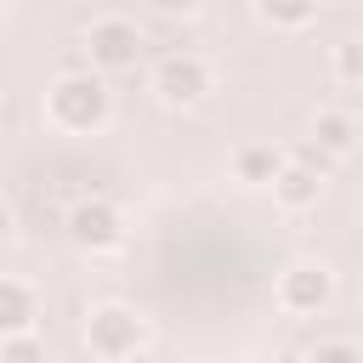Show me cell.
Masks as SVG:
<instances>
[{"label": "cell", "instance_id": "obj_14", "mask_svg": "<svg viewBox=\"0 0 363 363\" xmlns=\"http://www.w3.org/2000/svg\"><path fill=\"white\" fill-rule=\"evenodd\" d=\"M306 363H363V340H352V335H335V340H318Z\"/></svg>", "mask_w": 363, "mask_h": 363}, {"label": "cell", "instance_id": "obj_7", "mask_svg": "<svg viewBox=\"0 0 363 363\" xmlns=\"http://www.w3.org/2000/svg\"><path fill=\"white\" fill-rule=\"evenodd\" d=\"M267 193H272V204H278L284 216H306V210H318V199H323V176L306 170V164H295V159H284V170H278V182H272Z\"/></svg>", "mask_w": 363, "mask_h": 363}, {"label": "cell", "instance_id": "obj_6", "mask_svg": "<svg viewBox=\"0 0 363 363\" xmlns=\"http://www.w3.org/2000/svg\"><path fill=\"white\" fill-rule=\"evenodd\" d=\"M125 233H130L125 210H119L113 199H102V193L79 199V204L68 210V238H74V250H85V255H108V250H119Z\"/></svg>", "mask_w": 363, "mask_h": 363}, {"label": "cell", "instance_id": "obj_12", "mask_svg": "<svg viewBox=\"0 0 363 363\" xmlns=\"http://www.w3.org/2000/svg\"><path fill=\"white\" fill-rule=\"evenodd\" d=\"M329 74H335L340 85H363V40H340V45L329 51Z\"/></svg>", "mask_w": 363, "mask_h": 363}, {"label": "cell", "instance_id": "obj_11", "mask_svg": "<svg viewBox=\"0 0 363 363\" xmlns=\"http://www.w3.org/2000/svg\"><path fill=\"white\" fill-rule=\"evenodd\" d=\"M261 28H272V34H301V28H312L318 23V6H278V0H255V11H250Z\"/></svg>", "mask_w": 363, "mask_h": 363}, {"label": "cell", "instance_id": "obj_1", "mask_svg": "<svg viewBox=\"0 0 363 363\" xmlns=\"http://www.w3.org/2000/svg\"><path fill=\"white\" fill-rule=\"evenodd\" d=\"M45 125L62 130V136H102L108 119H113V91L102 74L91 68H68L45 85Z\"/></svg>", "mask_w": 363, "mask_h": 363}, {"label": "cell", "instance_id": "obj_9", "mask_svg": "<svg viewBox=\"0 0 363 363\" xmlns=\"http://www.w3.org/2000/svg\"><path fill=\"white\" fill-rule=\"evenodd\" d=\"M227 170H233L238 187H272L278 170H284V153H278L272 142H238L233 159H227Z\"/></svg>", "mask_w": 363, "mask_h": 363}, {"label": "cell", "instance_id": "obj_15", "mask_svg": "<svg viewBox=\"0 0 363 363\" xmlns=\"http://www.w3.org/2000/svg\"><path fill=\"white\" fill-rule=\"evenodd\" d=\"M17 238V216H11V204H0V250Z\"/></svg>", "mask_w": 363, "mask_h": 363}, {"label": "cell", "instance_id": "obj_13", "mask_svg": "<svg viewBox=\"0 0 363 363\" xmlns=\"http://www.w3.org/2000/svg\"><path fill=\"white\" fill-rule=\"evenodd\" d=\"M0 363H51V346L40 335H17V340H0Z\"/></svg>", "mask_w": 363, "mask_h": 363}, {"label": "cell", "instance_id": "obj_16", "mask_svg": "<svg viewBox=\"0 0 363 363\" xmlns=\"http://www.w3.org/2000/svg\"><path fill=\"white\" fill-rule=\"evenodd\" d=\"M0 28H6V6H0Z\"/></svg>", "mask_w": 363, "mask_h": 363}, {"label": "cell", "instance_id": "obj_2", "mask_svg": "<svg viewBox=\"0 0 363 363\" xmlns=\"http://www.w3.org/2000/svg\"><path fill=\"white\" fill-rule=\"evenodd\" d=\"M147 312L130 306V301H96L79 323V340L96 363H130L142 346H147Z\"/></svg>", "mask_w": 363, "mask_h": 363}, {"label": "cell", "instance_id": "obj_4", "mask_svg": "<svg viewBox=\"0 0 363 363\" xmlns=\"http://www.w3.org/2000/svg\"><path fill=\"white\" fill-rule=\"evenodd\" d=\"M329 301H335V267L318 261V255L289 261L272 284V306L284 318H318V312H329Z\"/></svg>", "mask_w": 363, "mask_h": 363}, {"label": "cell", "instance_id": "obj_3", "mask_svg": "<svg viewBox=\"0 0 363 363\" xmlns=\"http://www.w3.org/2000/svg\"><path fill=\"white\" fill-rule=\"evenodd\" d=\"M142 51H147V34H142L136 17H125V11H102V17L85 23V57H91V74H125V68L142 62Z\"/></svg>", "mask_w": 363, "mask_h": 363}, {"label": "cell", "instance_id": "obj_5", "mask_svg": "<svg viewBox=\"0 0 363 363\" xmlns=\"http://www.w3.org/2000/svg\"><path fill=\"white\" fill-rule=\"evenodd\" d=\"M210 91H216V68L199 57V51H164L159 62H153V96L164 102V108H204L210 102Z\"/></svg>", "mask_w": 363, "mask_h": 363}, {"label": "cell", "instance_id": "obj_8", "mask_svg": "<svg viewBox=\"0 0 363 363\" xmlns=\"http://www.w3.org/2000/svg\"><path fill=\"white\" fill-rule=\"evenodd\" d=\"M323 159H352L357 153V142H363V125L346 113V108H318V119H312V136H306Z\"/></svg>", "mask_w": 363, "mask_h": 363}, {"label": "cell", "instance_id": "obj_10", "mask_svg": "<svg viewBox=\"0 0 363 363\" xmlns=\"http://www.w3.org/2000/svg\"><path fill=\"white\" fill-rule=\"evenodd\" d=\"M34 318H40V301L23 278L0 272V340H17V335H34Z\"/></svg>", "mask_w": 363, "mask_h": 363}]
</instances>
